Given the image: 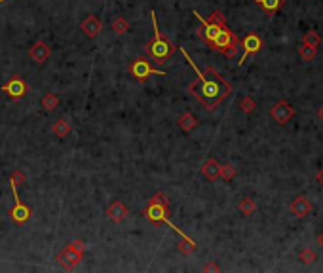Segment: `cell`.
Listing matches in <instances>:
<instances>
[{"mask_svg": "<svg viewBox=\"0 0 323 273\" xmlns=\"http://www.w3.org/2000/svg\"><path fill=\"white\" fill-rule=\"evenodd\" d=\"M179 50H181V53L187 57V61L190 63V67L196 72V80L188 86V91L206 106L207 110H215L220 102L232 93L230 82H226L213 67H207L206 72H202L183 48H179Z\"/></svg>", "mask_w": 323, "mask_h": 273, "instance_id": "1", "label": "cell"}, {"mask_svg": "<svg viewBox=\"0 0 323 273\" xmlns=\"http://www.w3.org/2000/svg\"><path fill=\"white\" fill-rule=\"evenodd\" d=\"M143 215L147 218L150 224H167L171 230H175L181 237H188L187 233H183V230H179L175 224L169 220V199L165 198L163 192H156L152 198H150V203L148 207L143 211Z\"/></svg>", "mask_w": 323, "mask_h": 273, "instance_id": "2", "label": "cell"}, {"mask_svg": "<svg viewBox=\"0 0 323 273\" xmlns=\"http://www.w3.org/2000/svg\"><path fill=\"white\" fill-rule=\"evenodd\" d=\"M150 19H152L154 36H152V40L145 46V51H147V55L152 59V61H156V63H163V61H167V59L173 55L175 46L169 42L167 38H163V36H162L160 29H158V21H156V14H154V10L150 12Z\"/></svg>", "mask_w": 323, "mask_h": 273, "instance_id": "3", "label": "cell"}, {"mask_svg": "<svg viewBox=\"0 0 323 273\" xmlns=\"http://www.w3.org/2000/svg\"><path fill=\"white\" fill-rule=\"evenodd\" d=\"M84 252H86V243L76 239L74 243H71L69 247H65L61 252L57 254V262L61 264V268L65 270H74L80 266V262L84 258Z\"/></svg>", "mask_w": 323, "mask_h": 273, "instance_id": "4", "label": "cell"}, {"mask_svg": "<svg viewBox=\"0 0 323 273\" xmlns=\"http://www.w3.org/2000/svg\"><path fill=\"white\" fill-rule=\"evenodd\" d=\"M130 72H132V76L137 80V82H141V84H145L148 78L152 76V74H160V76H165V72L163 71H156L150 63H148L147 59L139 57L135 59L132 63V67H130Z\"/></svg>", "mask_w": 323, "mask_h": 273, "instance_id": "5", "label": "cell"}, {"mask_svg": "<svg viewBox=\"0 0 323 273\" xmlns=\"http://www.w3.org/2000/svg\"><path fill=\"white\" fill-rule=\"evenodd\" d=\"M263 48V40H261V36L257 34V32H249L243 40H242V50H243V53H242V57H240V67H243L245 65V61L253 55H257L259 53V50Z\"/></svg>", "mask_w": 323, "mask_h": 273, "instance_id": "6", "label": "cell"}, {"mask_svg": "<svg viewBox=\"0 0 323 273\" xmlns=\"http://www.w3.org/2000/svg\"><path fill=\"white\" fill-rule=\"evenodd\" d=\"M4 93H8L12 99H15V101H19V99H23L25 95H27V82L21 78V76H12L4 86L0 87Z\"/></svg>", "mask_w": 323, "mask_h": 273, "instance_id": "7", "label": "cell"}, {"mask_svg": "<svg viewBox=\"0 0 323 273\" xmlns=\"http://www.w3.org/2000/svg\"><path fill=\"white\" fill-rule=\"evenodd\" d=\"M10 184H12V194H14V199H15V205L14 209L10 211V216H12V220H14L15 224H25L30 218V215H32V211H30L25 203H21L19 196H17V186H15L14 182H10Z\"/></svg>", "mask_w": 323, "mask_h": 273, "instance_id": "8", "label": "cell"}, {"mask_svg": "<svg viewBox=\"0 0 323 273\" xmlns=\"http://www.w3.org/2000/svg\"><path fill=\"white\" fill-rule=\"evenodd\" d=\"M270 116L274 118V122L276 124H279V125H285L291 118L295 116V108L289 104L287 101H278L272 108H270Z\"/></svg>", "mask_w": 323, "mask_h": 273, "instance_id": "9", "label": "cell"}, {"mask_svg": "<svg viewBox=\"0 0 323 273\" xmlns=\"http://www.w3.org/2000/svg\"><path fill=\"white\" fill-rule=\"evenodd\" d=\"M234 42H240L238 36H236L228 27H222V29L219 30V34L215 36V40L209 44V48L215 50V51H222L224 48H228L230 44H234Z\"/></svg>", "mask_w": 323, "mask_h": 273, "instance_id": "10", "label": "cell"}, {"mask_svg": "<svg viewBox=\"0 0 323 273\" xmlns=\"http://www.w3.org/2000/svg\"><path fill=\"white\" fill-rule=\"evenodd\" d=\"M194 15L198 17V21H200V36H202V40L209 46V44L215 40V36L219 34V30L222 29V27H219V25H213V23H209V21H206L202 15L198 14V12H194Z\"/></svg>", "mask_w": 323, "mask_h": 273, "instance_id": "11", "label": "cell"}, {"mask_svg": "<svg viewBox=\"0 0 323 273\" xmlns=\"http://www.w3.org/2000/svg\"><path fill=\"white\" fill-rule=\"evenodd\" d=\"M289 211H291V215L296 216V218H304V216H308L312 211H314V205L308 201V198H304V196H296L291 205H289Z\"/></svg>", "mask_w": 323, "mask_h": 273, "instance_id": "12", "label": "cell"}, {"mask_svg": "<svg viewBox=\"0 0 323 273\" xmlns=\"http://www.w3.org/2000/svg\"><path fill=\"white\" fill-rule=\"evenodd\" d=\"M29 55L34 63L42 65V63H46L48 59L52 57V48H50L46 42H42V40H38V42H34L32 46H30Z\"/></svg>", "mask_w": 323, "mask_h": 273, "instance_id": "13", "label": "cell"}, {"mask_svg": "<svg viewBox=\"0 0 323 273\" xmlns=\"http://www.w3.org/2000/svg\"><path fill=\"white\" fill-rule=\"evenodd\" d=\"M80 29H82V32H84L88 38H95V36H99V32L103 29V23H101V19H99L97 15H88V17L82 21Z\"/></svg>", "mask_w": 323, "mask_h": 273, "instance_id": "14", "label": "cell"}, {"mask_svg": "<svg viewBox=\"0 0 323 273\" xmlns=\"http://www.w3.org/2000/svg\"><path fill=\"white\" fill-rule=\"evenodd\" d=\"M128 215H130V211H128L126 203H122L120 199H114V201L107 207V216L110 220H114V222H122Z\"/></svg>", "mask_w": 323, "mask_h": 273, "instance_id": "15", "label": "cell"}, {"mask_svg": "<svg viewBox=\"0 0 323 273\" xmlns=\"http://www.w3.org/2000/svg\"><path fill=\"white\" fill-rule=\"evenodd\" d=\"M202 174L206 176L209 182H215L220 174V163L217 161V159L209 158L206 163L202 165Z\"/></svg>", "mask_w": 323, "mask_h": 273, "instance_id": "16", "label": "cell"}, {"mask_svg": "<svg viewBox=\"0 0 323 273\" xmlns=\"http://www.w3.org/2000/svg\"><path fill=\"white\" fill-rule=\"evenodd\" d=\"M255 4L268 15H274L283 6V0H255Z\"/></svg>", "mask_w": 323, "mask_h": 273, "instance_id": "17", "label": "cell"}, {"mask_svg": "<svg viewBox=\"0 0 323 273\" xmlns=\"http://www.w3.org/2000/svg\"><path fill=\"white\" fill-rule=\"evenodd\" d=\"M238 209H240V213L245 216H251L255 211H257V201L249 198V196H245V198H242L240 203H238Z\"/></svg>", "mask_w": 323, "mask_h": 273, "instance_id": "18", "label": "cell"}, {"mask_svg": "<svg viewBox=\"0 0 323 273\" xmlns=\"http://www.w3.org/2000/svg\"><path fill=\"white\" fill-rule=\"evenodd\" d=\"M52 131H54V135H55V137H59V139H65V137H69V133H71V124H69L67 120L59 118L57 122L52 125Z\"/></svg>", "mask_w": 323, "mask_h": 273, "instance_id": "19", "label": "cell"}, {"mask_svg": "<svg viewBox=\"0 0 323 273\" xmlns=\"http://www.w3.org/2000/svg\"><path fill=\"white\" fill-rule=\"evenodd\" d=\"M177 125H179L183 131H192L196 125H198V120H196L190 112H187V114H183L179 120H177Z\"/></svg>", "mask_w": 323, "mask_h": 273, "instance_id": "20", "label": "cell"}, {"mask_svg": "<svg viewBox=\"0 0 323 273\" xmlns=\"http://www.w3.org/2000/svg\"><path fill=\"white\" fill-rule=\"evenodd\" d=\"M302 44H306V46H312V48H318L320 44H322V36H320V32L314 29H310L304 32V36H302Z\"/></svg>", "mask_w": 323, "mask_h": 273, "instance_id": "21", "label": "cell"}, {"mask_svg": "<svg viewBox=\"0 0 323 273\" xmlns=\"http://www.w3.org/2000/svg\"><path fill=\"white\" fill-rule=\"evenodd\" d=\"M298 55H300L302 61L310 63L312 59H316V55H318V48H312V46H306V44H300V46H298Z\"/></svg>", "mask_w": 323, "mask_h": 273, "instance_id": "22", "label": "cell"}, {"mask_svg": "<svg viewBox=\"0 0 323 273\" xmlns=\"http://www.w3.org/2000/svg\"><path fill=\"white\" fill-rule=\"evenodd\" d=\"M40 104H42V108L52 112V110H55L59 106V97L55 93H46L44 97H42V101H40Z\"/></svg>", "mask_w": 323, "mask_h": 273, "instance_id": "23", "label": "cell"}, {"mask_svg": "<svg viewBox=\"0 0 323 273\" xmlns=\"http://www.w3.org/2000/svg\"><path fill=\"white\" fill-rule=\"evenodd\" d=\"M177 248H179V252H183L185 256H188V254H192L194 250H196V243L192 241L190 237H181V241L177 243Z\"/></svg>", "mask_w": 323, "mask_h": 273, "instance_id": "24", "label": "cell"}, {"mask_svg": "<svg viewBox=\"0 0 323 273\" xmlns=\"http://www.w3.org/2000/svg\"><path fill=\"white\" fill-rule=\"evenodd\" d=\"M236 173H238V169H236L234 163H222V165H220V174L219 176L222 178V180L230 182V180L236 176Z\"/></svg>", "mask_w": 323, "mask_h": 273, "instance_id": "25", "label": "cell"}, {"mask_svg": "<svg viewBox=\"0 0 323 273\" xmlns=\"http://www.w3.org/2000/svg\"><path fill=\"white\" fill-rule=\"evenodd\" d=\"M112 30H114L116 34H126V32H130V23H128V19H126V17H116V19L112 21Z\"/></svg>", "mask_w": 323, "mask_h": 273, "instance_id": "26", "label": "cell"}, {"mask_svg": "<svg viewBox=\"0 0 323 273\" xmlns=\"http://www.w3.org/2000/svg\"><path fill=\"white\" fill-rule=\"evenodd\" d=\"M298 260H300L302 264H312V262H316V260H318V252H316V250H312L310 247H306V248H302V250L298 252Z\"/></svg>", "mask_w": 323, "mask_h": 273, "instance_id": "27", "label": "cell"}, {"mask_svg": "<svg viewBox=\"0 0 323 273\" xmlns=\"http://www.w3.org/2000/svg\"><path fill=\"white\" fill-rule=\"evenodd\" d=\"M240 48H242V42H234V44H230L228 48H224L220 53L226 59H234L236 55H238V51H240Z\"/></svg>", "mask_w": 323, "mask_h": 273, "instance_id": "28", "label": "cell"}, {"mask_svg": "<svg viewBox=\"0 0 323 273\" xmlns=\"http://www.w3.org/2000/svg\"><path fill=\"white\" fill-rule=\"evenodd\" d=\"M240 108H242L245 114H251V112L257 108V102L253 101L251 97H243V99H242V102H240Z\"/></svg>", "mask_w": 323, "mask_h": 273, "instance_id": "29", "label": "cell"}, {"mask_svg": "<svg viewBox=\"0 0 323 273\" xmlns=\"http://www.w3.org/2000/svg\"><path fill=\"white\" fill-rule=\"evenodd\" d=\"M207 21L213 23V25H219V27H226V19H224V14H222V12H213V14L209 15Z\"/></svg>", "mask_w": 323, "mask_h": 273, "instance_id": "30", "label": "cell"}, {"mask_svg": "<svg viewBox=\"0 0 323 273\" xmlns=\"http://www.w3.org/2000/svg\"><path fill=\"white\" fill-rule=\"evenodd\" d=\"M10 182H14L15 186H23V184H25V173L15 169V171L10 174Z\"/></svg>", "mask_w": 323, "mask_h": 273, "instance_id": "31", "label": "cell"}, {"mask_svg": "<svg viewBox=\"0 0 323 273\" xmlns=\"http://www.w3.org/2000/svg\"><path fill=\"white\" fill-rule=\"evenodd\" d=\"M202 272H220V268L215 264V262H209V264H206L204 268H202Z\"/></svg>", "mask_w": 323, "mask_h": 273, "instance_id": "32", "label": "cell"}, {"mask_svg": "<svg viewBox=\"0 0 323 273\" xmlns=\"http://www.w3.org/2000/svg\"><path fill=\"white\" fill-rule=\"evenodd\" d=\"M318 182H320V184L323 186V167H322V171L318 173Z\"/></svg>", "mask_w": 323, "mask_h": 273, "instance_id": "33", "label": "cell"}, {"mask_svg": "<svg viewBox=\"0 0 323 273\" xmlns=\"http://www.w3.org/2000/svg\"><path fill=\"white\" fill-rule=\"evenodd\" d=\"M318 245H320V247L323 248V231L320 233V235H318Z\"/></svg>", "mask_w": 323, "mask_h": 273, "instance_id": "34", "label": "cell"}, {"mask_svg": "<svg viewBox=\"0 0 323 273\" xmlns=\"http://www.w3.org/2000/svg\"><path fill=\"white\" fill-rule=\"evenodd\" d=\"M318 118H320V120L323 122V104L320 106V108H318Z\"/></svg>", "mask_w": 323, "mask_h": 273, "instance_id": "35", "label": "cell"}, {"mask_svg": "<svg viewBox=\"0 0 323 273\" xmlns=\"http://www.w3.org/2000/svg\"><path fill=\"white\" fill-rule=\"evenodd\" d=\"M2 2H8V0H0V4H2Z\"/></svg>", "mask_w": 323, "mask_h": 273, "instance_id": "36", "label": "cell"}]
</instances>
